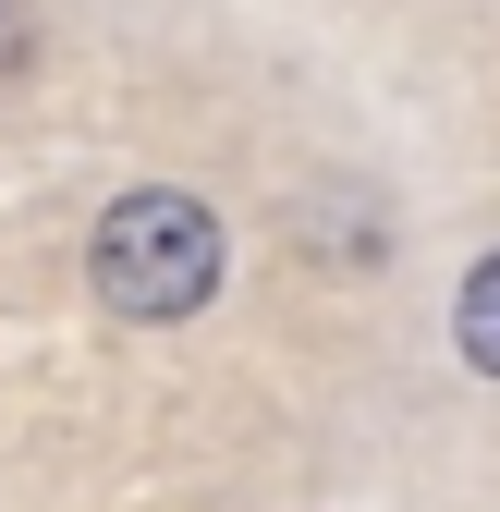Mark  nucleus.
Here are the masks:
<instances>
[{"instance_id": "nucleus-1", "label": "nucleus", "mask_w": 500, "mask_h": 512, "mask_svg": "<svg viewBox=\"0 0 500 512\" xmlns=\"http://www.w3.org/2000/svg\"><path fill=\"white\" fill-rule=\"evenodd\" d=\"M220 220L196 196H171V183H135V196H110L98 232H86V281L110 317H135V330H171V317H196L220 293Z\"/></svg>"}, {"instance_id": "nucleus-3", "label": "nucleus", "mask_w": 500, "mask_h": 512, "mask_svg": "<svg viewBox=\"0 0 500 512\" xmlns=\"http://www.w3.org/2000/svg\"><path fill=\"white\" fill-rule=\"evenodd\" d=\"M37 61V0H0V74H25Z\"/></svg>"}, {"instance_id": "nucleus-2", "label": "nucleus", "mask_w": 500, "mask_h": 512, "mask_svg": "<svg viewBox=\"0 0 500 512\" xmlns=\"http://www.w3.org/2000/svg\"><path fill=\"white\" fill-rule=\"evenodd\" d=\"M452 330H464V366L500 378V256H476V281H464V305H452Z\"/></svg>"}]
</instances>
